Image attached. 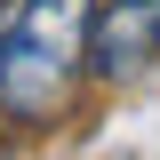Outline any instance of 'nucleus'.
Masks as SVG:
<instances>
[{
  "label": "nucleus",
  "mask_w": 160,
  "mask_h": 160,
  "mask_svg": "<svg viewBox=\"0 0 160 160\" xmlns=\"http://www.w3.org/2000/svg\"><path fill=\"white\" fill-rule=\"evenodd\" d=\"M144 56H160V0H104L88 16V72L128 80Z\"/></svg>",
  "instance_id": "obj_2"
},
{
  "label": "nucleus",
  "mask_w": 160,
  "mask_h": 160,
  "mask_svg": "<svg viewBox=\"0 0 160 160\" xmlns=\"http://www.w3.org/2000/svg\"><path fill=\"white\" fill-rule=\"evenodd\" d=\"M88 16L96 0H24L0 24V112L56 120L88 72Z\"/></svg>",
  "instance_id": "obj_1"
}]
</instances>
